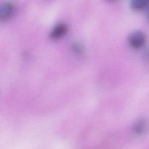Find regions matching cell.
Listing matches in <instances>:
<instances>
[{
  "label": "cell",
  "instance_id": "7",
  "mask_svg": "<svg viewBox=\"0 0 149 149\" xmlns=\"http://www.w3.org/2000/svg\"><path fill=\"white\" fill-rule=\"evenodd\" d=\"M107 1H115V0H107Z\"/></svg>",
  "mask_w": 149,
  "mask_h": 149
},
{
  "label": "cell",
  "instance_id": "3",
  "mask_svg": "<svg viewBox=\"0 0 149 149\" xmlns=\"http://www.w3.org/2000/svg\"><path fill=\"white\" fill-rule=\"evenodd\" d=\"M68 31V26L63 23L56 24L50 33V37L52 40H58L63 37Z\"/></svg>",
  "mask_w": 149,
  "mask_h": 149
},
{
  "label": "cell",
  "instance_id": "5",
  "mask_svg": "<svg viewBox=\"0 0 149 149\" xmlns=\"http://www.w3.org/2000/svg\"><path fill=\"white\" fill-rule=\"evenodd\" d=\"M149 5V0H131L130 6L136 10L144 9Z\"/></svg>",
  "mask_w": 149,
  "mask_h": 149
},
{
  "label": "cell",
  "instance_id": "6",
  "mask_svg": "<svg viewBox=\"0 0 149 149\" xmlns=\"http://www.w3.org/2000/svg\"><path fill=\"white\" fill-rule=\"evenodd\" d=\"M147 17H148V20H149V10H148V13H147Z\"/></svg>",
  "mask_w": 149,
  "mask_h": 149
},
{
  "label": "cell",
  "instance_id": "2",
  "mask_svg": "<svg viewBox=\"0 0 149 149\" xmlns=\"http://www.w3.org/2000/svg\"><path fill=\"white\" fill-rule=\"evenodd\" d=\"M15 9L14 3L10 1H5L0 3V22H6L13 16Z\"/></svg>",
  "mask_w": 149,
  "mask_h": 149
},
{
  "label": "cell",
  "instance_id": "4",
  "mask_svg": "<svg viewBox=\"0 0 149 149\" xmlns=\"http://www.w3.org/2000/svg\"><path fill=\"white\" fill-rule=\"evenodd\" d=\"M147 129V122L143 119H139L136 121L132 127L133 133L136 136H141L143 134Z\"/></svg>",
  "mask_w": 149,
  "mask_h": 149
},
{
  "label": "cell",
  "instance_id": "1",
  "mask_svg": "<svg viewBox=\"0 0 149 149\" xmlns=\"http://www.w3.org/2000/svg\"><path fill=\"white\" fill-rule=\"evenodd\" d=\"M146 41V36L145 34L140 31H136L132 33L128 38L129 45L134 49L141 48Z\"/></svg>",
  "mask_w": 149,
  "mask_h": 149
}]
</instances>
